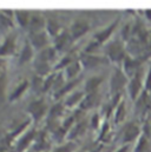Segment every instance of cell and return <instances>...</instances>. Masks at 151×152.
Wrapping results in <instances>:
<instances>
[{
	"label": "cell",
	"instance_id": "obj_3",
	"mask_svg": "<svg viewBox=\"0 0 151 152\" xmlns=\"http://www.w3.org/2000/svg\"><path fill=\"white\" fill-rule=\"evenodd\" d=\"M108 54L113 61H120L124 58V47L119 41H113L108 47Z\"/></svg>",
	"mask_w": 151,
	"mask_h": 152
},
{
	"label": "cell",
	"instance_id": "obj_5",
	"mask_svg": "<svg viewBox=\"0 0 151 152\" xmlns=\"http://www.w3.org/2000/svg\"><path fill=\"white\" fill-rule=\"evenodd\" d=\"M29 111L36 120H39L46 112V105L43 100H37V102H34L30 105Z\"/></svg>",
	"mask_w": 151,
	"mask_h": 152
},
{
	"label": "cell",
	"instance_id": "obj_6",
	"mask_svg": "<svg viewBox=\"0 0 151 152\" xmlns=\"http://www.w3.org/2000/svg\"><path fill=\"white\" fill-rule=\"evenodd\" d=\"M142 88V78H141V75L136 73L133 78L131 79L130 84H129V92H130V96L132 99H136L137 96L139 94V91Z\"/></svg>",
	"mask_w": 151,
	"mask_h": 152
},
{
	"label": "cell",
	"instance_id": "obj_32",
	"mask_svg": "<svg viewBox=\"0 0 151 152\" xmlns=\"http://www.w3.org/2000/svg\"><path fill=\"white\" fill-rule=\"evenodd\" d=\"M145 14H147V17L151 20V10H148V11L145 12Z\"/></svg>",
	"mask_w": 151,
	"mask_h": 152
},
{
	"label": "cell",
	"instance_id": "obj_20",
	"mask_svg": "<svg viewBox=\"0 0 151 152\" xmlns=\"http://www.w3.org/2000/svg\"><path fill=\"white\" fill-rule=\"evenodd\" d=\"M78 71H79V63H71L67 67H66V70H65V75L66 77L69 78V79H72L73 77L78 73Z\"/></svg>",
	"mask_w": 151,
	"mask_h": 152
},
{
	"label": "cell",
	"instance_id": "obj_13",
	"mask_svg": "<svg viewBox=\"0 0 151 152\" xmlns=\"http://www.w3.org/2000/svg\"><path fill=\"white\" fill-rule=\"evenodd\" d=\"M116 24H117V23H113V24H111L110 26H108L105 30H103V31H100V32H98V33L96 34V40H97L98 44L105 41L106 39L111 36V33L113 32V30L116 28Z\"/></svg>",
	"mask_w": 151,
	"mask_h": 152
},
{
	"label": "cell",
	"instance_id": "obj_12",
	"mask_svg": "<svg viewBox=\"0 0 151 152\" xmlns=\"http://www.w3.org/2000/svg\"><path fill=\"white\" fill-rule=\"evenodd\" d=\"M29 25L32 33H38V32H41V28L44 27V20L40 15H33Z\"/></svg>",
	"mask_w": 151,
	"mask_h": 152
},
{
	"label": "cell",
	"instance_id": "obj_11",
	"mask_svg": "<svg viewBox=\"0 0 151 152\" xmlns=\"http://www.w3.org/2000/svg\"><path fill=\"white\" fill-rule=\"evenodd\" d=\"M31 42H32V45H33L34 47L41 48V47H44V46L46 45V42H47V37H46V34L43 33V32L33 33L32 37H31Z\"/></svg>",
	"mask_w": 151,
	"mask_h": 152
},
{
	"label": "cell",
	"instance_id": "obj_4",
	"mask_svg": "<svg viewBox=\"0 0 151 152\" xmlns=\"http://www.w3.org/2000/svg\"><path fill=\"white\" fill-rule=\"evenodd\" d=\"M87 31H89V24L86 21H84V20H77L71 26L70 34H71L72 39H77L79 37H81L83 34H85Z\"/></svg>",
	"mask_w": 151,
	"mask_h": 152
},
{
	"label": "cell",
	"instance_id": "obj_10",
	"mask_svg": "<svg viewBox=\"0 0 151 152\" xmlns=\"http://www.w3.org/2000/svg\"><path fill=\"white\" fill-rule=\"evenodd\" d=\"M100 83H102V78L100 77H92V78H90L86 81V84H85V90H86L87 94L96 93V90L98 88Z\"/></svg>",
	"mask_w": 151,
	"mask_h": 152
},
{
	"label": "cell",
	"instance_id": "obj_2",
	"mask_svg": "<svg viewBox=\"0 0 151 152\" xmlns=\"http://www.w3.org/2000/svg\"><path fill=\"white\" fill-rule=\"evenodd\" d=\"M126 84V77L120 71L116 70L111 77V90L113 93H118Z\"/></svg>",
	"mask_w": 151,
	"mask_h": 152
},
{
	"label": "cell",
	"instance_id": "obj_26",
	"mask_svg": "<svg viewBox=\"0 0 151 152\" xmlns=\"http://www.w3.org/2000/svg\"><path fill=\"white\" fill-rule=\"evenodd\" d=\"M63 112V107H62V105L60 104H57V105H54L53 107H52V110H51V112H50V115H51V118H57V117H59L60 114Z\"/></svg>",
	"mask_w": 151,
	"mask_h": 152
},
{
	"label": "cell",
	"instance_id": "obj_30",
	"mask_svg": "<svg viewBox=\"0 0 151 152\" xmlns=\"http://www.w3.org/2000/svg\"><path fill=\"white\" fill-rule=\"evenodd\" d=\"M0 79H4V65L1 60H0Z\"/></svg>",
	"mask_w": 151,
	"mask_h": 152
},
{
	"label": "cell",
	"instance_id": "obj_7",
	"mask_svg": "<svg viewBox=\"0 0 151 152\" xmlns=\"http://www.w3.org/2000/svg\"><path fill=\"white\" fill-rule=\"evenodd\" d=\"M15 48V44H14V38L13 37H8L5 39V41L2 42V45L0 46V56H7V54H12L14 52Z\"/></svg>",
	"mask_w": 151,
	"mask_h": 152
},
{
	"label": "cell",
	"instance_id": "obj_9",
	"mask_svg": "<svg viewBox=\"0 0 151 152\" xmlns=\"http://www.w3.org/2000/svg\"><path fill=\"white\" fill-rule=\"evenodd\" d=\"M139 66V61L137 59H131V58H126L125 59V63H124V69H125V72L131 76V75H136L137 73V69Z\"/></svg>",
	"mask_w": 151,
	"mask_h": 152
},
{
	"label": "cell",
	"instance_id": "obj_28",
	"mask_svg": "<svg viewBox=\"0 0 151 152\" xmlns=\"http://www.w3.org/2000/svg\"><path fill=\"white\" fill-rule=\"evenodd\" d=\"M71 151H72V144H67V145H64V146L58 148L54 152H71Z\"/></svg>",
	"mask_w": 151,
	"mask_h": 152
},
{
	"label": "cell",
	"instance_id": "obj_21",
	"mask_svg": "<svg viewBox=\"0 0 151 152\" xmlns=\"http://www.w3.org/2000/svg\"><path fill=\"white\" fill-rule=\"evenodd\" d=\"M125 117V104L124 102H122L118 106H117V110H116V115H114V120L116 123H120Z\"/></svg>",
	"mask_w": 151,
	"mask_h": 152
},
{
	"label": "cell",
	"instance_id": "obj_8",
	"mask_svg": "<svg viewBox=\"0 0 151 152\" xmlns=\"http://www.w3.org/2000/svg\"><path fill=\"white\" fill-rule=\"evenodd\" d=\"M71 34L70 33H67V32H62V33H59L57 37H56V48L57 50H59V51H62V50H64L67 45H69V42H70V40H71Z\"/></svg>",
	"mask_w": 151,
	"mask_h": 152
},
{
	"label": "cell",
	"instance_id": "obj_15",
	"mask_svg": "<svg viewBox=\"0 0 151 152\" xmlns=\"http://www.w3.org/2000/svg\"><path fill=\"white\" fill-rule=\"evenodd\" d=\"M98 102V96L96 93L87 94V97L81 102V109H91Z\"/></svg>",
	"mask_w": 151,
	"mask_h": 152
},
{
	"label": "cell",
	"instance_id": "obj_29",
	"mask_svg": "<svg viewBox=\"0 0 151 152\" xmlns=\"http://www.w3.org/2000/svg\"><path fill=\"white\" fill-rule=\"evenodd\" d=\"M145 87H147V90L151 91V69L149 71V75L147 77V80H145Z\"/></svg>",
	"mask_w": 151,
	"mask_h": 152
},
{
	"label": "cell",
	"instance_id": "obj_17",
	"mask_svg": "<svg viewBox=\"0 0 151 152\" xmlns=\"http://www.w3.org/2000/svg\"><path fill=\"white\" fill-rule=\"evenodd\" d=\"M54 54H56L54 48L50 47V48L44 50V51L40 53L39 59H40V61H43V63H47V61H50V60H52V59L54 58Z\"/></svg>",
	"mask_w": 151,
	"mask_h": 152
},
{
	"label": "cell",
	"instance_id": "obj_27",
	"mask_svg": "<svg viewBox=\"0 0 151 152\" xmlns=\"http://www.w3.org/2000/svg\"><path fill=\"white\" fill-rule=\"evenodd\" d=\"M77 83H78V80H77V79H73V80H71V81H70V83H69V84H67L66 86H64V87H63V88H62V90H60V91L58 92V94H56V97H57V96L59 97V96L64 94V93H65L66 91H69L70 88H72V87L75 86L76 84H77Z\"/></svg>",
	"mask_w": 151,
	"mask_h": 152
},
{
	"label": "cell",
	"instance_id": "obj_31",
	"mask_svg": "<svg viewBox=\"0 0 151 152\" xmlns=\"http://www.w3.org/2000/svg\"><path fill=\"white\" fill-rule=\"evenodd\" d=\"M128 150H129V146H126V145H125V146L120 148V149H119L117 152H128Z\"/></svg>",
	"mask_w": 151,
	"mask_h": 152
},
{
	"label": "cell",
	"instance_id": "obj_22",
	"mask_svg": "<svg viewBox=\"0 0 151 152\" xmlns=\"http://www.w3.org/2000/svg\"><path fill=\"white\" fill-rule=\"evenodd\" d=\"M47 31H48V33L51 36H56L57 37L59 34V25H58V23L54 21V20H50L47 23Z\"/></svg>",
	"mask_w": 151,
	"mask_h": 152
},
{
	"label": "cell",
	"instance_id": "obj_19",
	"mask_svg": "<svg viewBox=\"0 0 151 152\" xmlns=\"http://www.w3.org/2000/svg\"><path fill=\"white\" fill-rule=\"evenodd\" d=\"M17 19L19 21V24L25 27L26 25L30 24V13L27 11H19L17 12Z\"/></svg>",
	"mask_w": 151,
	"mask_h": 152
},
{
	"label": "cell",
	"instance_id": "obj_1",
	"mask_svg": "<svg viewBox=\"0 0 151 152\" xmlns=\"http://www.w3.org/2000/svg\"><path fill=\"white\" fill-rule=\"evenodd\" d=\"M141 133V127L137 123H129L123 132V140L125 143L135 140Z\"/></svg>",
	"mask_w": 151,
	"mask_h": 152
},
{
	"label": "cell",
	"instance_id": "obj_24",
	"mask_svg": "<svg viewBox=\"0 0 151 152\" xmlns=\"http://www.w3.org/2000/svg\"><path fill=\"white\" fill-rule=\"evenodd\" d=\"M81 97H83V93H81V92H75V93L66 100V105H67V106H75L78 102L81 100Z\"/></svg>",
	"mask_w": 151,
	"mask_h": 152
},
{
	"label": "cell",
	"instance_id": "obj_16",
	"mask_svg": "<svg viewBox=\"0 0 151 152\" xmlns=\"http://www.w3.org/2000/svg\"><path fill=\"white\" fill-rule=\"evenodd\" d=\"M34 138V131H31V132H29L25 137H23L21 138V140L18 143V151H23L30 143H31V140Z\"/></svg>",
	"mask_w": 151,
	"mask_h": 152
},
{
	"label": "cell",
	"instance_id": "obj_14",
	"mask_svg": "<svg viewBox=\"0 0 151 152\" xmlns=\"http://www.w3.org/2000/svg\"><path fill=\"white\" fill-rule=\"evenodd\" d=\"M102 60H103V59L99 58V57L89 56V54H85V56H83V58H81V63H83L86 67H93V66L100 64Z\"/></svg>",
	"mask_w": 151,
	"mask_h": 152
},
{
	"label": "cell",
	"instance_id": "obj_18",
	"mask_svg": "<svg viewBox=\"0 0 151 152\" xmlns=\"http://www.w3.org/2000/svg\"><path fill=\"white\" fill-rule=\"evenodd\" d=\"M31 58H32V47L29 45V42H26L21 51V54H20V61L24 64V63L29 61Z\"/></svg>",
	"mask_w": 151,
	"mask_h": 152
},
{
	"label": "cell",
	"instance_id": "obj_23",
	"mask_svg": "<svg viewBox=\"0 0 151 152\" xmlns=\"http://www.w3.org/2000/svg\"><path fill=\"white\" fill-rule=\"evenodd\" d=\"M26 87H27V81L25 80V81H23V83L15 88V91L12 93V96H11V100H15L17 98H19V96L25 91Z\"/></svg>",
	"mask_w": 151,
	"mask_h": 152
},
{
	"label": "cell",
	"instance_id": "obj_25",
	"mask_svg": "<svg viewBox=\"0 0 151 152\" xmlns=\"http://www.w3.org/2000/svg\"><path fill=\"white\" fill-rule=\"evenodd\" d=\"M148 149H149L148 139L143 136V137H141V139L138 142V146L136 149V152H148Z\"/></svg>",
	"mask_w": 151,
	"mask_h": 152
}]
</instances>
